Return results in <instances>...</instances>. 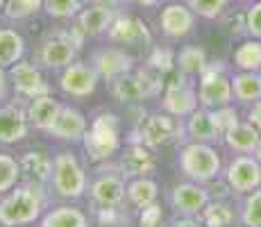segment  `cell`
<instances>
[{"label":"cell","instance_id":"1","mask_svg":"<svg viewBox=\"0 0 261 227\" xmlns=\"http://www.w3.org/2000/svg\"><path fill=\"white\" fill-rule=\"evenodd\" d=\"M43 207H46L43 184L25 182L21 186H14L0 200V225L3 227L30 225L41 218Z\"/></svg>","mask_w":261,"mask_h":227},{"label":"cell","instance_id":"2","mask_svg":"<svg viewBox=\"0 0 261 227\" xmlns=\"http://www.w3.org/2000/svg\"><path fill=\"white\" fill-rule=\"evenodd\" d=\"M82 145L87 150V157L93 164H102L109 157H114L116 153H120V118L116 114H98L89 125L87 134L82 139Z\"/></svg>","mask_w":261,"mask_h":227},{"label":"cell","instance_id":"3","mask_svg":"<svg viewBox=\"0 0 261 227\" xmlns=\"http://www.w3.org/2000/svg\"><path fill=\"white\" fill-rule=\"evenodd\" d=\"M166 89L162 75L154 73L152 68H141V70H129V73L120 75L114 82H109V91L118 103H141L145 98H154Z\"/></svg>","mask_w":261,"mask_h":227},{"label":"cell","instance_id":"4","mask_svg":"<svg viewBox=\"0 0 261 227\" xmlns=\"http://www.w3.org/2000/svg\"><path fill=\"white\" fill-rule=\"evenodd\" d=\"M53 191L64 200H77L87 191V173L73 153L62 150L53 159V178H50Z\"/></svg>","mask_w":261,"mask_h":227},{"label":"cell","instance_id":"5","mask_svg":"<svg viewBox=\"0 0 261 227\" xmlns=\"http://www.w3.org/2000/svg\"><path fill=\"white\" fill-rule=\"evenodd\" d=\"M84 41V34L77 28H71L68 32L50 34L39 45L37 59L46 68H66L77 57V50Z\"/></svg>","mask_w":261,"mask_h":227},{"label":"cell","instance_id":"6","mask_svg":"<svg viewBox=\"0 0 261 227\" xmlns=\"http://www.w3.org/2000/svg\"><path fill=\"white\" fill-rule=\"evenodd\" d=\"M179 168H182V173L189 180L204 184V182H212L214 178H218L220 155L209 143H195V141H191L179 153Z\"/></svg>","mask_w":261,"mask_h":227},{"label":"cell","instance_id":"7","mask_svg":"<svg viewBox=\"0 0 261 227\" xmlns=\"http://www.w3.org/2000/svg\"><path fill=\"white\" fill-rule=\"evenodd\" d=\"M198 100L207 109H218V107H225V105H232L234 100L232 78L227 75L223 62L209 64V68L200 75Z\"/></svg>","mask_w":261,"mask_h":227},{"label":"cell","instance_id":"8","mask_svg":"<svg viewBox=\"0 0 261 227\" xmlns=\"http://www.w3.org/2000/svg\"><path fill=\"white\" fill-rule=\"evenodd\" d=\"M182 132V125L175 123V116L170 114H148L141 118L134 136H139L137 141L145 143L148 148L157 150L162 145H168L170 141L177 139V134Z\"/></svg>","mask_w":261,"mask_h":227},{"label":"cell","instance_id":"9","mask_svg":"<svg viewBox=\"0 0 261 227\" xmlns=\"http://www.w3.org/2000/svg\"><path fill=\"white\" fill-rule=\"evenodd\" d=\"M198 91L191 87L189 78L184 73H179L173 82L166 84L162 95V107L164 112L175 116V118H184V116H191L198 109Z\"/></svg>","mask_w":261,"mask_h":227},{"label":"cell","instance_id":"10","mask_svg":"<svg viewBox=\"0 0 261 227\" xmlns=\"http://www.w3.org/2000/svg\"><path fill=\"white\" fill-rule=\"evenodd\" d=\"M116 168L125 180L148 178L157 170V157H154L152 148H148L141 141H132L129 145H125L120 150Z\"/></svg>","mask_w":261,"mask_h":227},{"label":"cell","instance_id":"11","mask_svg":"<svg viewBox=\"0 0 261 227\" xmlns=\"http://www.w3.org/2000/svg\"><path fill=\"white\" fill-rule=\"evenodd\" d=\"M100 82V73L95 70L93 64L73 62L71 66L62 68L59 75V89L71 98H87L91 95Z\"/></svg>","mask_w":261,"mask_h":227},{"label":"cell","instance_id":"12","mask_svg":"<svg viewBox=\"0 0 261 227\" xmlns=\"http://www.w3.org/2000/svg\"><path fill=\"white\" fill-rule=\"evenodd\" d=\"M212 203V189L200 182H184L170 191V205L184 216H200L204 207Z\"/></svg>","mask_w":261,"mask_h":227},{"label":"cell","instance_id":"13","mask_svg":"<svg viewBox=\"0 0 261 227\" xmlns=\"http://www.w3.org/2000/svg\"><path fill=\"white\" fill-rule=\"evenodd\" d=\"M107 39L120 45H150L152 43L150 28L141 18L129 16V14H116L112 28L107 30Z\"/></svg>","mask_w":261,"mask_h":227},{"label":"cell","instance_id":"14","mask_svg":"<svg viewBox=\"0 0 261 227\" xmlns=\"http://www.w3.org/2000/svg\"><path fill=\"white\" fill-rule=\"evenodd\" d=\"M9 80H12L16 93L28 100L50 93V84H48V80L43 78V73L34 66V64L23 62V59L9 68Z\"/></svg>","mask_w":261,"mask_h":227},{"label":"cell","instance_id":"15","mask_svg":"<svg viewBox=\"0 0 261 227\" xmlns=\"http://www.w3.org/2000/svg\"><path fill=\"white\" fill-rule=\"evenodd\" d=\"M227 186L234 193H250L252 189H257L261 184V164L257 157H248V155H241L227 166V173H225Z\"/></svg>","mask_w":261,"mask_h":227},{"label":"cell","instance_id":"16","mask_svg":"<svg viewBox=\"0 0 261 227\" xmlns=\"http://www.w3.org/2000/svg\"><path fill=\"white\" fill-rule=\"evenodd\" d=\"M91 64L100 73V78L107 80V82H114L116 78L134 68V57L120 48H100L91 55Z\"/></svg>","mask_w":261,"mask_h":227},{"label":"cell","instance_id":"17","mask_svg":"<svg viewBox=\"0 0 261 227\" xmlns=\"http://www.w3.org/2000/svg\"><path fill=\"white\" fill-rule=\"evenodd\" d=\"M116 9L109 7L107 3H95L84 7L82 12L75 16V28L84 34V37H100L107 34V30L112 28L114 18H116Z\"/></svg>","mask_w":261,"mask_h":227},{"label":"cell","instance_id":"18","mask_svg":"<svg viewBox=\"0 0 261 227\" xmlns=\"http://www.w3.org/2000/svg\"><path fill=\"white\" fill-rule=\"evenodd\" d=\"M195 12L184 3H170L159 12V28L168 39H182L193 30Z\"/></svg>","mask_w":261,"mask_h":227},{"label":"cell","instance_id":"19","mask_svg":"<svg viewBox=\"0 0 261 227\" xmlns=\"http://www.w3.org/2000/svg\"><path fill=\"white\" fill-rule=\"evenodd\" d=\"M102 173V170H100ZM91 198L98 207H120L127 198V184L120 173H102L91 182Z\"/></svg>","mask_w":261,"mask_h":227},{"label":"cell","instance_id":"20","mask_svg":"<svg viewBox=\"0 0 261 227\" xmlns=\"http://www.w3.org/2000/svg\"><path fill=\"white\" fill-rule=\"evenodd\" d=\"M30 118L28 109H23L21 105L9 103L0 107V143H18L28 136Z\"/></svg>","mask_w":261,"mask_h":227},{"label":"cell","instance_id":"21","mask_svg":"<svg viewBox=\"0 0 261 227\" xmlns=\"http://www.w3.org/2000/svg\"><path fill=\"white\" fill-rule=\"evenodd\" d=\"M87 130H89V125H87L84 114L80 112V109L71 107V105H64L57 120H55V125L48 130V134L55 136V139L71 141L73 143V141H82Z\"/></svg>","mask_w":261,"mask_h":227},{"label":"cell","instance_id":"22","mask_svg":"<svg viewBox=\"0 0 261 227\" xmlns=\"http://www.w3.org/2000/svg\"><path fill=\"white\" fill-rule=\"evenodd\" d=\"M62 107H64V105L59 103V100H55L50 93L39 95V98L30 100V105H28V118H30V123H32L37 130H43V132H48V130L55 125V120H57L59 112H62Z\"/></svg>","mask_w":261,"mask_h":227},{"label":"cell","instance_id":"23","mask_svg":"<svg viewBox=\"0 0 261 227\" xmlns=\"http://www.w3.org/2000/svg\"><path fill=\"white\" fill-rule=\"evenodd\" d=\"M184 130H187L189 139L195 141V143H214L216 139H220V132L214 123L212 109H207V107L195 109L191 116H187Z\"/></svg>","mask_w":261,"mask_h":227},{"label":"cell","instance_id":"24","mask_svg":"<svg viewBox=\"0 0 261 227\" xmlns=\"http://www.w3.org/2000/svg\"><path fill=\"white\" fill-rule=\"evenodd\" d=\"M223 139L227 143V148H232L234 153L250 155V153H257L261 143V132L252 123H237L232 130H227L223 134Z\"/></svg>","mask_w":261,"mask_h":227},{"label":"cell","instance_id":"25","mask_svg":"<svg viewBox=\"0 0 261 227\" xmlns=\"http://www.w3.org/2000/svg\"><path fill=\"white\" fill-rule=\"evenodd\" d=\"M21 173L28 182L48 184L53 178V159L43 150H30L21 157Z\"/></svg>","mask_w":261,"mask_h":227},{"label":"cell","instance_id":"26","mask_svg":"<svg viewBox=\"0 0 261 227\" xmlns=\"http://www.w3.org/2000/svg\"><path fill=\"white\" fill-rule=\"evenodd\" d=\"M25 57V39L12 28H0V66L12 68Z\"/></svg>","mask_w":261,"mask_h":227},{"label":"cell","instance_id":"27","mask_svg":"<svg viewBox=\"0 0 261 227\" xmlns=\"http://www.w3.org/2000/svg\"><path fill=\"white\" fill-rule=\"evenodd\" d=\"M41 227H89L87 214L77 207L59 205L53 207L41 220Z\"/></svg>","mask_w":261,"mask_h":227},{"label":"cell","instance_id":"28","mask_svg":"<svg viewBox=\"0 0 261 227\" xmlns=\"http://www.w3.org/2000/svg\"><path fill=\"white\" fill-rule=\"evenodd\" d=\"M232 89L234 98L239 103H257L261 100V73L257 70H241L232 75Z\"/></svg>","mask_w":261,"mask_h":227},{"label":"cell","instance_id":"29","mask_svg":"<svg viewBox=\"0 0 261 227\" xmlns=\"http://www.w3.org/2000/svg\"><path fill=\"white\" fill-rule=\"evenodd\" d=\"M159 198V184L152 178H134L127 182V200L137 209H145V207L154 205Z\"/></svg>","mask_w":261,"mask_h":227},{"label":"cell","instance_id":"30","mask_svg":"<svg viewBox=\"0 0 261 227\" xmlns=\"http://www.w3.org/2000/svg\"><path fill=\"white\" fill-rule=\"evenodd\" d=\"M177 68L179 73H184L187 78H200L204 70L209 68L207 53L198 45H187L182 48V53L177 55Z\"/></svg>","mask_w":261,"mask_h":227},{"label":"cell","instance_id":"31","mask_svg":"<svg viewBox=\"0 0 261 227\" xmlns=\"http://www.w3.org/2000/svg\"><path fill=\"white\" fill-rule=\"evenodd\" d=\"M234 66L239 70H261V39H248L234 50Z\"/></svg>","mask_w":261,"mask_h":227},{"label":"cell","instance_id":"32","mask_svg":"<svg viewBox=\"0 0 261 227\" xmlns=\"http://www.w3.org/2000/svg\"><path fill=\"white\" fill-rule=\"evenodd\" d=\"M200 216H202L204 227H229L234 220V209L223 200H216V203L212 200Z\"/></svg>","mask_w":261,"mask_h":227},{"label":"cell","instance_id":"33","mask_svg":"<svg viewBox=\"0 0 261 227\" xmlns=\"http://www.w3.org/2000/svg\"><path fill=\"white\" fill-rule=\"evenodd\" d=\"M82 9H84L82 0H43V12L50 18H57V21L75 18Z\"/></svg>","mask_w":261,"mask_h":227},{"label":"cell","instance_id":"34","mask_svg":"<svg viewBox=\"0 0 261 227\" xmlns=\"http://www.w3.org/2000/svg\"><path fill=\"white\" fill-rule=\"evenodd\" d=\"M43 9V0H7L3 9V16L7 21H25Z\"/></svg>","mask_w":261,"mask_h":227},{"label":"cell","instance_id":"35","mask_svg":"<svg viewBox=\"0 0 261 227\" xmlns=\"http://www.w3.org/2000/svg\"><path fill=\"white\" fill-rule=\"evenodd\" d=\"M21 175V161H16L12 155L0 153V195L9 193Z\"/></svg>","mask_w":261,"mask_h":227},{"label":"cell","instance_id":"36","mask_svg":"<svg viewBox=\"0 0 261 227\" xmlns=\"http://www.w3.org/2000/svg\"><path fill=\"white\" fill-rule=\"evenodd\" d=\"M187 5L195 12V16H202V18L214 21V18H218L225 14L229 0H187Z\"/></svg>","mask_w":261,"mask_h":227},{"label":"cell","instance_id":"37","mask_svg":"<svg viewBox=\"0 0 261 227\" xmlns=\"http://www.w3.org/2000/svg\"><path fill=\"white\" fill-rule=\"evenodd\" d=\"M241 220L245 227H261V189L252 191L245 198L243 209H241Z\"/></svg>","mask_w":261,"mask_h":227},{"label":"cell","instance_id":"38","mask_svg":"<svg viewBox=\"0 0 261 227\" xmlns=\"http://www.w3.org/2000/svg\"><path fill=\"white\" fill-rule=\"evenodd\" d=\"M175 64H177L175 62V55H173V50H168V48H154L148 57V68H152L154 73H159V75L170 73V70L175 68Z\"/></svg>","mask_w":261,"mask_h":227},{"label":"cell","instance_id":"39","mask_svg":"<svg viewBox=\"0 0 261 227\" xmlns=\"http://www.w3.org/2000/svg\"><path fill=\"white\" fill-rule=\"evenodd\" d=\"M212 116H214V123H216V128H218L220 136L239 123V112L232 107V105H225V107L212 109Z\"/></svg>","mask_w":261,"mask_h":227},{"label":"cell","instance_id":"40","mask_svg":"<svg viewBox=\"0 0 261 227\" xmlns=\"http://www.w3.org/2000/svg\"><path fill=\"white\" fill-rule=\"evenodd\" d=\"M245 30L254 39H261V0L252 3V7L245 12Z\"/></svg>","mask_w":261,"mask_h":227},{"label":"cell","instance_id":"41","mask_svg":"<svg viewBox=\"0 0 261 227\" xmlns=\"http://www.w3.org/2000/svg\"><path fill=\"white\" fill-rule=\"evenodd\" d=\"M139 227H162V207L157 203L141 209L139 216Z\"/></svg>","mask_w":261,"mask_h":227},{"label":"cell","instance_id":"42","mask_svg":"<svg viewBox=\"0 0 261 227\" xmlns=\"http://www.w3.org/2000/svg\"><path fill=\"white\" fill-rule=\"evenodd\" d=\"M95 218H98L100 227H116L120 223L118 207H100V209L95 211Z\"/></svg>","mask_w":261,"mask_h":227},{"label":"cell","instance_id":"43","mask_svg":"<svg viewBox=\"0 0 261 227\" xmlns=\"http://www.w3.org/2000/svg\"><path fill=\"white\" fill-rule=\"evenodd\" d=\"M9 70L7 68H3L0 66V100H7V95H9Z\"/></svg>","mask_w":261,"mask_h":227},{"label":"cell","instance_id":"44","mask_svg":"<svg viewBox=\"0 0 261 227\" xmlns=\"http://www.w3.org/2000/svg\"><path fill=\"white\" fill-rule=\"evenodd\" d=\"M166 227H204V223L195 220L193 216H187V218H177V220H173V223H168Z\"/></svg>","mask_w":261,"mask_h":227},{"label":"cell","instance_id":"45","mask_svg":"<svg viewBox=\"0 0 261 227\" xmlns=\"http://www.w3.org/2000/svg\"><path fill=\"white\" fill-rule=\"evenodd\" d=\"M248 118H250V123H252L254 128H259V132H261V100H257V103L252 105V109H250Z\"/></svg>","mask_w":261,"mask_h":227},{"label":"cell","instance_id":"46","mask_svg":"<svg viewBox=\"0 0 261 227\" xmlns=\"http://www.w3.org/2000/svg\"><path fill=\"white\" fill-rule=\"evenodd\" d=\"M123 3H129V5H139V7H157L162 0H123Z\"/></svg>","mask_w":261,"mask_h":227},{"label":"cell","instance_id":"47","mask_svg":"<svg viewBox=\"0 0 261 227\" xmlns=\"http://www.w3.org/2000/svg\"><path fill=\"white\" fill-rule=\"evenodd\" d=\"M254 155H257V159H259V164H261V143H259V148H257V153H254Z\"/></svg>","mask_w":261,"mask_h":227},{"label":"cell","instance_id":"48","mask_svg":"<svg viewBox=\"0 0 261 227\" xmlns=\"http://www.w3.org/2000/svg\"><path fill=\"white\" fill-rule=\"evenodd\" d=\"M5 3H7V0H0V14H3V9H5Z\"/></svg>","mask_w":261,"mask_h":227},{"label":"cell","instance_id":"49","mask_svg":"<svg viewBox=\"0 0 261 227\" xmlns=\"http://www.w3.org/2000/svg\"><path fill=\"white\" fill-rule=\"evenodd\" d=\"M243 3H257V0H243Z\"/></svg>","mask_w":261,"mask_h":227}]
</instances>
